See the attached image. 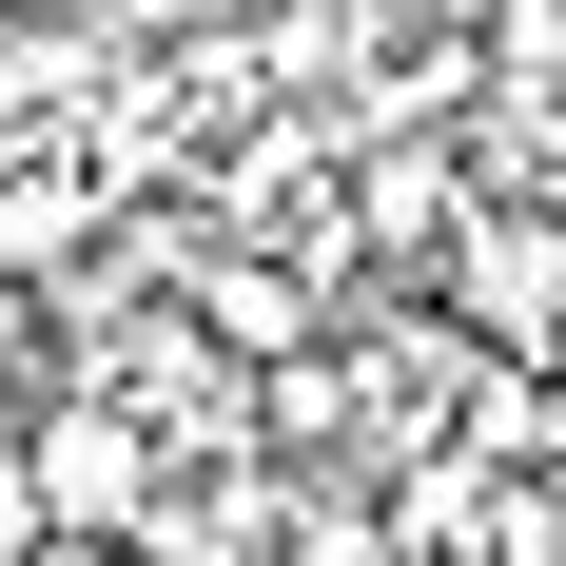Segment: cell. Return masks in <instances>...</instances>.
<instances>
[{
	"label": "cell",
	"instance_id": "obj_1",
	"mask_svg": "<svg viewBox=\"0 0 566 566\" xmlns=\"http://www.w3.org/2000/svg\"><path fill=\"white\" fill-rule=\"evenodd\" d=\"M0 450H20L40 547H137V509L176 489V469H157V430H137L117 391H20V410H0Z\"/></svg>",
	"mask_w": 566,
	"mask_h": 566
},
{
	"label": "cell",
	"instance_id": "obj_2",
	"mask_svg": "<svg viewBox=\"0 0 566 566\" xmlns=\"http://www.w3.org/2000/svg\"><path fill=\"white\" fill-rule=\"evenodd\" d=\"M254 566H410V509L391 489H274V547Z\"/></svg>",
	"mask_w": 566,
	"mask_h": 566
},
{
	"label": "cell",
	"instance_id": "obj_3",
	"mask_svg": "<svg viewBox=\"0 0 566 566\" xmlns=\"http://www.w3.org/2000/svg\"><path fill=\"white\" fill-rule=\"evenodd\" d=\"M20 391H59V313H40L20 274H0V410H20Z\"/></svg>",
	"mask_w": 566,
	"mask_h": 566
}]
</instances>
